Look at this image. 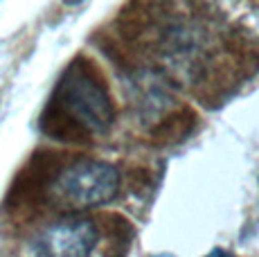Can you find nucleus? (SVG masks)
Masks as SVG:
<instances>
[{"instance_id":"f257e3e1","label":"nucleus","mask_w":259,"mask_h":257,"mask_svg":"<svg viewBox=\"0 0 259 257\" xmlns=\"http://www.w3.org/2000/svg\"><path fill=\"white\" fill-rule=\"evenodd\" d=\"M54 106L68 122L95 136L106 133L115 120L113 102L106 88L88 68L77 66V63L68 68L63 79L59 81Z\"/></svg>"},{"instance_id":"f03ea898","label":"nucleus","mask_w":259,"mask_h":257,"mask_svg":"<svg viewBox=\"0 0 259 257\" xmlns=\"http://www.w3.org/2000/svg\"><path fill=\"white\" fill-rule=\"evenodd\" d=\"M54 192L72 207H99L119 192V172L104 160H77L59 172Z\"/></svg>"},{"instance_id":"7ed1b4c3","label":"nucleus","mask_w":259,"mask_h":257,"mask_svg":"<svg viewBox=\"0 0 259 257\" xmlns=\"http://www.w3.org/2000/svg\"><path fill=\"white\" fill-rule=\"evenodd\" d=\"M99 230L86 217H66L46 226L32 241V253L48 257H86L97 248Z\"/></svg>"},{"instance_id":"20e7f679","label":"nucleus","mask_w":259,"mask_h":257,"mask_svg":"<svg viewBox=\"0 0 259 257\" xmlns=\"http://www.w3.org/2000/svg\"><path fill=\"white\" fill-rule=\"evenodd\" d=\"M243 7L241 9H248V12L252 14H259V0H241Z\"/></svg>"},{"instance_id":"39448f33","label":"nucleus","mask_w":259,"mask_h":257,"mask_svg":"<svg viewBox=\"0 0 259 257\" xmlns=\"http://www.w3.org/2000/svg\"><path fill=\"white\" fill-rule=\"evenodd\" d=\"M63 3H66V5H79L81 0H63Z\"/></svg>"}]
</instances>
